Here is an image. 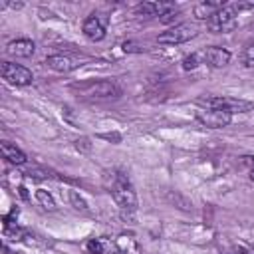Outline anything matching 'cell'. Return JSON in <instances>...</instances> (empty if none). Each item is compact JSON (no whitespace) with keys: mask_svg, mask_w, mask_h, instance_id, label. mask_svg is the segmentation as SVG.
I'll return each instance as SVG.
<instances>
[{"mask_svg":"<svg viewBox=\"0 0 254 254\" xmlns=\"http://www.w3.org/2000/svg\"><path fill=\"white\" fill-rule=\"evenodd\" d=\"M109 192H111V196L119 208H123V210H135L137 208V192L125 175H119V173L111 175Z\"/></svg>","mask_w":254,"mask_h":254,"instance_id":"cell-1","label":"cell"},{"mask_svg":"<svg viewBox=\"0 0 254 254\" xmlns=\"http://www.w3.org/2000/svg\"><path fill=\"white\" fill-rule=\"evenodd\" d=\"M236 26H238V12L232 8V4L220 8V10L206 22V28H208L210 32H214V34H228V32H232Z\"/></svg>","mask_w":254,"mask_h":254,"instance_id":"cell-2","label":"cell"},{"mask_svg":"<svg viewBox=\"0 0 254 254\" xmlns=\"http://www.w3.org/2000/svg\"><path fill=\"white\" fill-rule=\"evenodd\" d=\"M107 26H109V16L103 14V12H93V14H89V16L83 20L81 30H83V36H85L87 40L99 42V40L105 38Z\"/></svg>","mask_w":254,"mask_h":254,"instance_id":"cell-3","label":"cell"},{"mask_svg":"<svg viewBox=\"0 0 254 254\" xmlns=\"http://www.w3.org/2000/svg\"><path fill=\"white\" fill-rule=\"evenodd\" d=\"M196 36V28L192 26V24H177V26H173V28H169L167 32H163V34H159V38H157V42L159 44H165V46H177V44H185V42H189L190 38H194Z\"/></svg>","mask_w":254,"mask_h":254,"instance_id":"cell-4","label":"cell"},{"mask_svg":"<svg viewBox=\"0 0 254 254\" xmlns=\"http://www.w3.org/2000/svg\"><path fill=\"white\" fill-rule=\"evenodd\" d=\"M202 103L206 105V107H212V109H224V111H228L230 115H234V113H246V111H250L254 105L250 103V101H246V99H238V97H208V99H202Z\"/></svg>","mask_w":254,"mask_h":254,"instance_id":"cell-5","label":"cell"},{"mask_svg":"<svg viewBox=\"0 0 254 254\" xmlns=\"http://www.w3.org/2000/svg\"><path fill=\"white\" fill-rule=\"evenodd\" d=\"M2 77L10 85H16V87L30 85L34 81V75H32V71L28 67H24L20 64H12V62H4L2 64Z\"/></svg>","mask_w":254,"mask_h":254,"instance_id":"cell-6","label":"cell"},{"mask_svg":"<svg viewBox=\"0 0 254 254\" xmlns=\"http://www.w3.org/2000/svg\"><path fill=\"white\" fill-rule=\"evenodd\" d=\"M196 121L202 123L204 127H210V129H222L232 121V115L228 111H224V109L206 107V109L196 111Z\"/></svg>","mask_w":254,"mask_h":254,"instance_id":"cell-7","label":"cell"},{"mask_svg":"<svg viewBox=\"0 0 254 254\" xmlns=\"http://www.w3.org/2000/svg\"><path fill=\"white\" fill-rule=\"evenodd\" d=\"M202 60L210 67L218 69V67H224L230 62V52L226 48H220V46H210V48H206L202 52Z\"/></svg>","mask_w":254,"mask_h":254,"instance_id":"cell-8","label":"cell"},{"mask_svg":"<svg viewBox=\"0 0 254 254\" xmlns=\"http://www.w3.org/2000/svg\"><path fill=\"white\" fill-rule=\"evenodd\" d=\"M111 254H141V248L131 234H119L111 244Z\"/></svg>","mask_w":254,"mask_h":254,"instance_id":"cell-9","label":"cell"},{"mask_svg":"<svg viewBox=\"0 0 254 254\" xmlns=\"http://www.w3.org/2000/svg\"><path fill=\"white\" fill-rule=\"evenodd\" d=\"M34 52H36V46H34V42L28 40V38L12 40V42H8V46H6V54L16 56V58H30V56H34Z\"/></svg>","mask_w":254,"mask_h":254,"instance_id":"cell-10","label":"cell"},{"mask_svg":"<svg viewBox=\"0 0 254 254\" xmlns=\"http://www.w3.org/2000/svg\"><path fill=\"white\" fill-rule=\"evenodd\" d=\"M175 8H177L175 2H143L135 10L137 14H143V16H165Z\"/></svg>","mask_w":254,"mask_h":254,"instance_id":"cell-11","label":"cell"},{"mask_svg":"<svg viewBox=\"0 0 254 254\" xmlns=\"http://www.w3.org/2000/svg\"><path fill=\"white\" fill-rule=\"evenodd\" d=\"M46 65H48L50 69L58 71V73H67V71H71V69L75 67L73 60H71V58H67V56H64V54L48 56V58H46Z\"/></svg>","mask_w":254,"mask_h":254,"instance_id":"cell-12","label":"cell"},{"mask_svg":"<svg viewBox=\"0 0 254 254\" xmlns=\"http://www.w3.org/2000/svg\"><path fill=\"white\" fill-rule=\"evenodd\" d=\"M87 93L93 97H117L121 93V89L113 83V81H99L87 87Z\"/></svg>","mask_w":254,"mask_h":254,"instance_id":"cell-13","label":"cell"},{"mask_svg":"<svg viewBox=\"0 0 254 254\" xmlns=\"http://www.w3.org/2000/svg\"><path fill=\"white\" fill-rule=\"evenodd\" d=\"M226 4L224 2H200V4H196L194 8H192V14H194V18L196 20H210L220 8H224Z\"/></svg>","mask_w":254,"mask_h":254,"instance_id":"cell-14","label":"cell"},{"mask_svg":"<svg viewBox=\"0 0 254 254\" xmlns=\"http://www.w3.org/2000/svg\"><path fill=\"white\" fill-rule=\"evenodd\" d=\"M0 151H2V155H4V159H6L8 163H12V165H24V163L28 161V157H26V153H24L22 149H18L16 145H12V143H8V141H4V143L0 145Z\"/></svg>","mask_w":254,"mask_h":254,"instance_id":"cell-15","label":"cell"},{"mask_svg":"<svg viewBox=\"0 0 254 254\" xmlns=\"http://www.w3.org/2000/svg\"><path fill=\"white\" fill-rule=\"evenodd\" d=\"M204 60H202V54H189V56H185L183 58V69H187V71H192V69H196L200 64H202Z\"/></svg>","mask_w":254,"mask_h":254,"instance_id":"cell-16","label":"cell"},{"mask_svg":"<svg viewBox=\"0 0 254 254\" xmlns=\"http://www.w3.org/2000/svg\"><path fill=\"white\" fill-rule=\"evenodd\" d=\"M36 200L44 206V208H48V210H54L56 208V200H54V196L48 192V190H36Z\"/></svg>","mask_w":254,"mask_h":254,"instance_id":"cell-17","label":"cell"},{"mask_svg":"<svg viewBox=\"0 0 254 254\" xmlns=\"http://www.w3.org/2000/svg\"><path fill=\"white\" fill-rule=\"evenodd\" d=\"M85 246H87V250H89L91 254H105V250L111 248L103 238H91Z\"/></svg>","mask_w":254,"mask_h":254,"instance_id":"cell-18","label":"cell"},{"mask_svg":"<svg viewBox=\"0 0 254 254\" xmlns=\"http://www.w3.org/2000/svg\"><path fill=\"white\" fill-rule=\"evenodd\" d=\"M242 62L246 67H254V44L246 46L244 52H242Z\"/></svg>","mask_w":254,"mask_h":254,"instance_id":"cell-19","label":"cell"},{"mask_svg":"<svg viewBox=\"0 0 254 254\" xmlns=\"http://www.w3.org/2000/svg\"><path fill=\"white\" fill-rule=\"evenodd\" d=\"M69 202H71L77 210H79V208H81V210H87V202H85V200H83L75 190H69Z\"/></svg>","mask_w":254,"mask_h":254,"instance_id":"cell-20","label":"cell"},{"mask_svg":"<svg viewBox=\"0 0 254 254\" xmlns=\"http://www.w3.org/2000/svg\"><path fill=\"white\" fill-rule=\"evenodd\" d=\"M26 177H30V179H48V177H52V175L46 173V171H40V169H30V171L26 173Z\"/></svg>","mask_w":254,"mask_h":254,"instance_id":"cell-21","label":"cell"},{"mask_svg":"<svg viewBox=\"0 0 254 254\" xmlns=\"http://www.w3.org/2000/svg\"><path fill=\"white\" fill-rule=\"evenodd\" d=\"M242 165L248 169V173H250V171H254V157H250V155L242 157Z\"/></svg>","mask_w":254,"mask_h":254,"instance_id":"cell-22","label":"cell"},{"mask_svg":"<svg viewBox=\"0 0 254 254\" xmlns=\"http://www.w3.org/2000/svg\"><path fill=\"white\" fill-rule=\"evenodd\" d=\"M248 175H250V181H254V171H250Z\"/></svg>","mask_w":254,"mask_h":254,"instance_id":"cell-23","label":"cell"},{"mask_svg":"<svg viewBox=\"0 0 254 254\" xmlns=\"http://www.w3.org/2000/svg\"><path fill=\"white\" fill-rule=\"evenodd\" d=\"M248 254H254V252H248Z\"/></svg>","mask_w":254,"mask_h":254,"instance_id":"cell-24","label":"cell"}]
</instances>
